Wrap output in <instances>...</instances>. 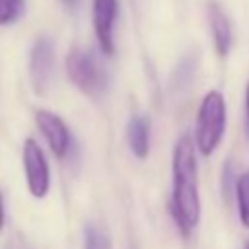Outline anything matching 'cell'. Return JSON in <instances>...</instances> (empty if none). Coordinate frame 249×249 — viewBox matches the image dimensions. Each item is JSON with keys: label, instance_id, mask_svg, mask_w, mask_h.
<instances>
[{"label": "cell", "instance_id": "17", "mask_svg": "<svg viewBox=\"0 0 249 249\" xmlns=\"http://www.w3.org/2000/svg\"><path fill=\"white\" fill-rule=\"evenodd\" d=\"M245 249H249V241H247V245H245Z\"/></svg>", "mask_w": 249, "mask_h": 249}, {"label": "cell", "instance_id": "3", "mask_svg": "<svg viewBox=\"0 0 249 249\" xmlns=\"http://www.w3.org/2000/svg\"><path fill=\"white\" fill-rule=\"evenodd\" d=\"M66 74L70 82L86 95H99L107 88V74L95 60V56L82 49L74 47L66 54Z\"/></svg>", "mask_w": 249, "mask_h": 249}, {"label": "cell", "instance_id": "15", "mask_svg": "<svg viewBox=\"0 0 249 249\" xmlns=\"http://www.w3.org/2000/svg\"><path fill=\"white\" fill-rule=\"evenodd\" d=\"M4 224H6V212H4V196L0 193V230L4 228Z\"/></svg>", "mask_w": 249, "mask_h": 249}, {"label": "cell", "instance_id": "5", "mask_svg": "<svg viewBox=\"0 0 249 249\" xmlns=\"http://www.w3.org/2000/svg\"><path fill=\"white\" fill-rule=\"evenodd\" d=\"M53 68H54V45L51 37L41 35L35 39L29 54V76L39 95H43L49 89V84L53 80Z\"/></svg>", "mask_w": 249, "mask_h": 249}, {"label": "cell", "instance_id": "13", "mask_svg": "<svg viewBox=\"0 0 249 249\" xmlns=\"http://www.w3.org/2000/svg\"><path fill=\"white\" fill-rule=\"evenodd\" d=\"M25 12V0H0V25L16 23Z\"/></svg>", "mask_w": 249, "mask_h": 249}, {"label": "cell", "instance_id": "1", "mask_svg": "<svg viewBox=\"0 0 249 249\" xmlns=\"http://www.w3.org/2000/svg\"><path fill=\"white\" fill-rule=\"evenodd\" d=\"M196 144L191 136H181L171 156V216L183 235H189L200 220V195L196 173Z\"/></svg>", "mask_w": 249, "mask_h": 249}, {"label": "cell", "instance_id": "11", "mask_svg": "<svg viewBox=\"0 0 249 249\" xmlns=\"http://www.w3.org/2000/svg\"><path fill=\"white\" fill-rule=\"evenodd\" d=\"M237 173H235V163L231 158H228L222 165V198L226 204H231L235 198V185H237Z\"/></svg>", "mask_w": 249, "mask_h": 249}, {"label": "cell", "instance_id": "16", "mask_svg": "<svg viewBox=\"0 0 249 249\" xmlns=\"http://www.w3.org/2000/svg\"><path fill=\"white\" fill-rule=\"evenodd\" d=\"M62 2H64L66 6H76V4H78V0H62Z\"/></svg>", "mask_w": 249, "mask_h": 249}, {"label": "cell", "instance_id": "6", "mask_svg": "<svg viewBox=\"0 0 249 249\" xmlns=\"http://www.w3.org/2000/svg\"><path fill=\"white\" fill-rule=\"evenodd\" d=\"M35 123H37V128L41 130V134L45 136L51 152L62 160L70 150V130H68L66 123L56 113L47 111V109L35 111Z\"/></svg>", "mask_w": 249, "mask_h": 249}, {"label": "cell", "instance_id": "12", "mask_svg": "<svg viewBox=\"0 0 249 249\" xmlns=\"http://www.w3.org/2000/svg\"><path fill=\"white\" fill-rule=\"evenodd\" d=\"M84 249H111V237L95 224H88L84 231Z\"/></svg>", "mask_w": 249, "mask_h": 249}, {"label": "cell", "instance_id": "8", "mask_svg": "<svg viewBox=\"0 0 249 249\" xmlns=\"http://www.w3.org/2000/svg\"><path fill=\"white\" fill-rule=\"evenodd\" d=\"M206 14H208V23H210V31H212V39H214V49L218 53V56H228L231 43H233V33H231V23L230 18L226 16V12L222 10V6L214 0H210L206 4Z\"/></svg>", "mask_w": 249, "mask_h": 249}, {"label": "cell", "instance_id": "9", "mask_svg": "<svg viewBox=\"0 0 249 249\" xmlns=\"http://www.w3.org/2000/svg\"><path fill=\"white\" fill-rule=\"evenodd\" d=\"M126 140L132 156L146 160L150 152V119L144 115H132L126 126Z\"/></svg>", "mask_w": 249, "mask_h": 249}, {"label": "cell", "instance_id": "14", "mask_svg": "<svg viewBox=\"0 0 249 249\" xmlns=\"http://www.w3.org/2000/svg\"><path fill=\"white\" fill-rule=\"evenodd\" d=\"M245 132L249 136V80L245 86Z\"/></svg>", "mask_w": 249, "mask_h": 249}, {"label": "cell", "instance_id": "4", "mask_svg": "<svg viewBox=\"0 0 249 249\" xmlns=\"http://www.w3.org/2000/svg\"><path fill=\"white\" fill-rule=\"evenodd\" d=\"M21 160H23V173H25V183L29 193L35 198H45L51 189V169L35 138H27L23 142Z\"/></svg>", "mask_w": 249, "mask_h": 249}, {"label": "cell", "instance_id": "2", "mask_svg": "<svg viewBox=\"0 0 249 249\" xmlns=\"http://www.w3.org/2000/svg\"><path fill=\"white\" fill-rule=\"evenodd\" d=\"M226 132V99L218 89H210L196 113L195 144L202 156H212Z\"/></svg>", "mask_w": 249, "mask_h": 249}, {"label": "cell", "instance_id": "7", "mask_svg": "<svg viewBox=\"0 0 249 249\" xmlns=\"http://www.w3.org/2000/svg\"><path fill=\"white\" fill-rule=\"evenodd\" d=\"M119 14V0H93V31L103 54L115 53L113 27Z\"/></svg>", "mask_w": 249, "mask_h": 249}, {"label": "cell", "instance_id": "10", "mask_svg": "<svg viewBox=\"0 0 249 249\" xmlns=\"http://www.w3.org/2000/svg\"><path fill=\"white\" fill-rule=\"evenodd\" d=\"M235 200H237V212L239 220L245 228H249V173H241L237 177L235 185Z\"/></svg>", "mask_w": 249, "mask_h": 249}]
</instances>
